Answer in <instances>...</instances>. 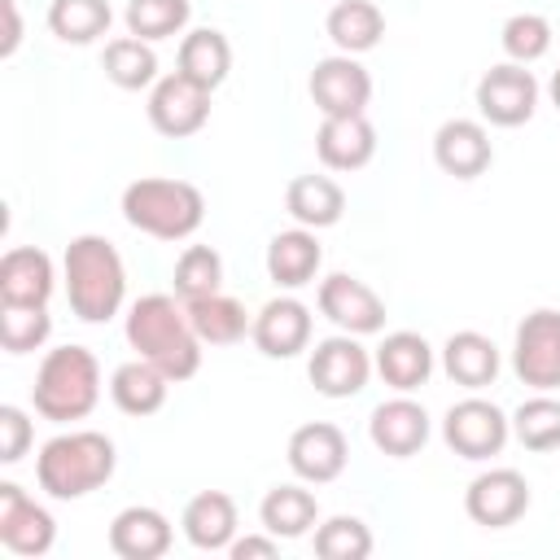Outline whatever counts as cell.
Masks as SVG:
<instances>
[{"label": "cell", "instance_id": "cell-31", "mask_svg": "<svg viewBox=\"0 0 560 560\" xmlns=\"http://www.w3.org/2000/svg\"><path fill=\"white\" fill-rule=\"evenodd\" d=\"M188 306V319H192V332L201 337V346H236L254 319L249 311L232 298V293H210V298H197V302H184Z\"/></svg>", "mask_w": 560, "mask_h": 560}, {"label": "cell", "instance_id": "cell-8", "mask_svg": "<svg viewBox=\"0 0 560 560\" xmlns=\"http://www.w3.org/2000/svg\"><path fill=\"white\" fill-rule=\"evenodd\" d=\"M372 354L354 332H332L324 341H315L311 359H306V376L315 385V394L324 398H354L368 376H372Z\"/></svg>", "mask_w": 560, "mask_h": 560}, {"label": "cell", "instance_id": "cell-24", "mask_svg": "<svg viewBox=\"0 0 560 560\" xmlns=\"http://www.w3.org/2000/svg\"><path fill=\"white\" fill-rule=\"evenodd\" d=\"M236 525H241V516H236V499L228 490L192 494L179 516V529L197 551H228L236 538Z\"/></svg>", "mask_w": 560, "mask_h": 560}, {"label": "cell", "instance_id": "cell-2", "mask_svg": "<svg viewBox=\"0 0 560 560\" xmlns=\"http://www.w3.org/2000/svg\"><path fill=\"white\" fill-rule=\"evenodd\" d=\"M61 284H66V302H70L74 319L105 324L127 302V267H122V254L114 249V241H105L96 232H83L61 254Z\"/></svg>", "mask_w": 560, "mask_h": 560}, {"label": "cell", "instance_id": "cell-3", "mask_svg": "<svg viewBox=\"0 0 560 560\" xmlns=\"http://www.w3.org/2000/svg\"><path fill=\"white\" fill-rule=\"evenodd\" d=\"M118 468V451L114 438L96 433V429H70L57 433L39 446L35 455V481L48 499H88L92 490H101Z\"/></svg>", "mask_w": 560, "mask_h": 560}, {"label": "cell", "instance_id": "cell-32", "mask_svg": "<svg viewBox=\"0 0 560 560\" xmlns=\"http://www.w3.org/2000/svg\"><path fill=\"white\" fill-rule=\"evenodd\" d=\"M101 66H105V79L122 92H140V88H153L162 74H158V52L149 39H136V35H118L105 44L101 52Z\"/></svg>", "mask_w": 560, "mask_h": 560}, {"label": "cell", "instance_id": "cell-35", "mask_svg": "<svg viewBox=\"0 0 560 560\" xmlns=\"http://www.w3.org/2000/svg\"><path fill=\"white\" fill-rule=\"evenodd\" d=\"M192 18V0H127L122 9V22H127V35L136 39H175Z\"/></svg>", "mask_w": 560, "mask_h": 560}, {"label": "cell", "instance_id": "cell-30", "mask_svg": "<svg viewBox=\"0 0 560 560\" xmlns=\"http://www.w3.org/2000/svg\"><path fill=\"white\" fill-rule=\"evenodd\" d=\"M324 31H328V39L337 44V52L359 57V52H372V48L381 44V35H385V13H381L372 0H337V4L328 9V18H324Z\"/></svg>", "mask_w": 560, "mask_h": 560}, {"label": "cell", "instance_id": "cell-43", "mask_svg": "<svg viewBox=\"0 0 560 560\" xmlns=\"http://www.w3.org/2000/svg\"><path fill=\"white\" fill-rule=\"evenodd\" d=\"M547 96H551V105H556V109H560V70H556V74H551V83H547Z\"/></svg>", "mask_w": 560, "mask_h": 560}, {"label": "cell", "instance_id": "cell-10", "mask_svg": "<svg viewBox=\"0 0 560 560\" xmlns=\"http://www.w3.org/2000/svg\"><path fill=\"white\" fill-rule=\"evenodd\" d=\"M52 542H57L52 512L35 503L18 481H0V547L22 560H39L52 551Z\"/></svg>", "mask_w": 560, "mask_h": 560}, {"label": "cell", "instance_id": "cell-7", "mask_svg": "<svg viewBox=\"0 0 560 560\" xmlns=\"http://www.w3.org/2000/svg\"><path fill=\"white\" fill-rule=\"evenodd\" d=\"M512 372L521 385L538 394L560 389V311L538 306L516 324L512 337Z\"/></svg>", "mask_w": 560, "mask_h": 560}, {"label": "cell", "instance_id": "cell-28", "mask_svg": "<svg viewBox=\"0 0 560 560\" xmlns=\"http://www.w3.org/2000/svg\"><path fill=\"white\" fill-rule=\"evenodd\" d=\"M258 521H262V529L276 534V538H306V534H315V525H319V503H315V494H311L306 486L284 481V486H271V490L262 494Z\"/></svg>", "mask_w": 560, "mask_h": 560}, {"label": "cell", "instance_id": "cell-23", "mask_svg": "<svg viewBox=\"0 0 560 560\" xmlns=\"http://www.w3.org/2000/svg\"><path fill=\"white\" fill-rule=\"evenodd\" d=\"M372 363H376V372H381V381L389 389L411 394L433 376V346L420 332L398 328V332H385V341L376 346Z\"/></svg>", "mask_w": 560, "mask_h": 560}, {"label": "cell", "instance_id": "cell-5", "mask_svg": "<svg viewBox=\"0 0 560 560\" xmlns=\"http://www.w3.org/2000/svg\"><path fill=\"white\" fill-rule=\"evenodd\" d=\"M122 219L153 241H188L206 223V197L188 179L144 175L122 188Z\"/></svg>", "mask_w": 560, "mask_h": 560}, {"label": "cell", "instance_id": "cell-17", "mask_svg": "<svg viewBox=\"0 0 560 560\" xmlns=\"http://www.w3.org/2000/svg\"><path fill=\"white\" fill-rule=\"evenodd\" d=\"M429 411L416 402V398H407V394H398V398H389V402H376L372 407V416H368V438H372V446L381 451V455H389V459H411V455H420L424 451V442H429Z\"/></svg>", "mask_w": 560, "mask_h": 560}, {"label": "cell", "instance_id": "cell-15", "mask_svg": "<svg viewBox=\"0 0 560 560\" xmlns=\"http://www.w3.org/2000/svg\"><path fill=\"white\" fill-rule=\"evenodd\" d=\"M289 468H293V477L298 481H306V486H328V481H337L341 472H346V464H350V442H346V433L337 429V424H328V420H311V424H298L293 433H289Z\"/></svg>", "mask_w": 560, "mask_h": 560}, {"label": "cell", "instance_id": "cell-16", "mask_svg": "<svg viewBox=\"0 0 560 560\" xmlns=\"http://www.w3.org/2000/svg\"><path fill=\"white\" fill-rule=\"evenodd\" d=\"M311 328H315L311 306L302 298H293V293H280V298H271L254 315L249 337H254L258 354H267V359H293V354L311 350Z\"/></svg>", "mask_w": 560, "mask_h": 560}, {"label": "cell", "instance_id": "cell-20", "mask_svg": "<svg viewBox=\"0 0 560 560\" xmlns=\"http://www.w3.org/2000/svg\"><path fill=\"white\" fill-rule=\"evenodd\" d=\"M175 542V525L166 512L149 503H131L109 521V551L118 560H162Z\"/></svg>", "mask_w": 560, "mask_h": 560}, {"label": "cell", "instance_id": "cell-41", "mask_svg": "<svg viewBox=\"0 0 560 560\" xmlns=\"http://www.w3.org/2000/svg\"><path fill=\"white\" fill-rule=\"evenodd\" d=\"M228 556L232 560H271V556H280V538L276 534H245V538H232V547H228Z\"/></svg>", "mask_w": 560, "mask_h": 560}, {"label": "cell", "instance_id": "cell-36", "mask_svg": "<svg viewBox=\"0 0 560 560\" xmlns=\"http://www.w3.org/2000/svg\"><path fill=\"white\" fill-rule=\"evenodd\" d=\"M372 529L363 516L337 512L328 521L315 525V556L319 560H368L372 556Z\"/></svg>", "mask_w": 560, "mask_h": 560}, {"label": "cell", "instance_id": "cell-1", "mask_svg": "<svg viewBox=\"0 0 560 560\" xmlns=\"http://www.w3.org/2000/svg\"><path fill=\"white\" fill-rule=\"evenodd\" d=\"M127 346L149 359L153 368H162L175 385L192 381L201 372V337L192 332L188 306L175 293H144L127 306Z\"/></svg>", "mask_w": 560, "mask_h": 560}, {"label": "cell", "instance_id": "cell-18", "mask_svg": "<svg viewBox=\"0 0 560 560\" xmlns=\"http://www.w3.org/2000/svg\"><path fill=\"white\" fill-rule=\"evenodd\" d=\"M433 162L451 179H477V175H486L490 162H494V144H490L486 122H477V118H446L433 131Z\"/></svg>", "mask_w": 560, "mask_h": 560}, {"label": "cell", "instance_id": "cell-27", "mask_svg": "<svg viewBox=\"0 0 560 560\" xmlns=\"http://www.w3.org/2000/svg\"><path fill=\"white\" fill-rule=\"evenodd\" d=\"M284 210L293 214V223H302L311 232L332 228L346 214V188L328 175H298L284 188Z\"/></svg>", "mask_w": 560, "mask_h": 560}, {"label": "cell", "instance_id": "cell-11", "mask_svg": "<svg viewBox=\"0 0 560 560\" xmlns=\"http://www.w3.org/2000/svg\"><path fill=\"white\" fill-rule=\"evenodd\" d=\"M144 109H149V122H153L158 136L188 140L210 122V92L175 70V74H162L149 88V105Z\"/></svg>", "mask_w": 560, "mask_h": 560}, {"label": "cell", "instance_id": "cell-29", "mask_svg": "<svg viewBox=\"0 0 560 560\" xmlns=\"http://www.w3.org/2000/svg\"><path fill=\"white\" fill-rule=\"evenodd\" d=\"M175 70H179L184 79L201 83L206 92H214V88L228 79V70H232V44H228V35L214 31V26H197V31H188V35L179 39Z\"/></svg>", "mask_w": 560, "mask_h": 560}, {"label": "cell", "instance_id": "cell-26", "mask_svg": "<svg viewBox=\"0 0 560 560\" xmlns=\"http://www.w3.org/2000/svg\"><path fill=\"white\" fill-rule=\"evenodd\" d=\"M442 372L464 389H486L499 376V346L477 328H459L442 346Z\"/></svg>", "mask_w": 560, "mask_h": 560}, {"label": "cell", "instance_id": "cell-39", "mask_svg": "<svg viewBox=\"0 0 560 560\" xmlns=\"http://www.w3.org/2000/svg\"><path fill=\"white\" fill-rule=\"evenodd\" d=\"M52 337L48 306H0V346L4 354H31Z\"/></svg>", "mask_w": 560, "mask_h": 560}, {"label": "cell", "instance_id": "cell-13", "mask_svg": "<svg viewBox=\"0 0 560 560\" xmlns=\"http://www.w3.org/2000/svg\"><path fill=\"white\" fill-rule=\"evenodd\" d=\"M319 315L328 324H337V332H354V337H372L385 328V302L372 284H363L359 276H346V271H332L319 280Z\"/></svg>", "mask_w": 560, "mask_h": 560}, {"label": "cell", "instance_id": "cell-19", "mask_svg": "<svg viewBox=\"0 0 560 560\" xmlns=\"http://www.w3.org/2000/svg\"><path fill=\"white\" fill-rule=\"evenodd\" d=\"M57 267L39 245H13L0 258V306H48Z\"/></svg>", "mask_w": 560, "mask_h": 560}, {"label": "cell", "instance_id": "cell-42", "mask_svg": "<svg viewBox=\"0 0 560 560\" xmlns=\"http://www.w3.org/2000/svg\"><path fill=\"white\" fill-rule=\"evenodd\" d=\"M22 44V18H18V0H4V39H0V57H13Z\"/></svg>", "mask_w": 560, "mask_h": 560}, {"label": "cell", "instance_id": "cell-37", "mask_svg": "<svg viewBox=\"0 0 560 560\" xmlns=\"http://www.w3.org/2000/svg\"><path fill=\"white\" fill-rule=\"evenodd\" d=\"M175 298L179 302H197V298H210L223 289V258L214 245H188L179 258H175Z\"/></svg>", "mask_w": 560, "mask_h": 560}, {"label": "cell", "instance_id": "cell-25", "mask_svg": "<svg viewBox=\"0 0 560 560\" xmlns=\"http://www.w3.org/2000/svg\"><path fill=\"white\" fill-rule=\"evenodd\" d=\"M171 385H175V381H171L162 368H153L149 359L136 354L131 363H118V368H114V376H109V398H114V407H118L122 416L144 420V416H153V411L166 407Z\"/></svg>", "mask_w": 560, "mask_h": 560}, {"label": "cell", "instance_id": "cell-22", "mask_svg": "<svg viewBox=\"0 0 560 560\" xmlns=\"http://www.w3.org/2000/svg\"><path fill=\"white\" fill-rule=\"evenodd\" d=\"M315 153L328 171H363L376 158V127L368 122V114L324 118L315 131Z\"/></svg>", "mask_w": 560, "mask_h": 560}, {"label": "cell", "instance_id": "cell-40", "mask_svg": "<svg viewBox=\"0 0 560 560\" xmlns=\"http://www.w3.org/2000/svg\"><path fill=\"white\" fill-rule=\"evenodd\" d=\"M31 442H35L31 416H26L22 407L4 402V407H0V464H18V459L31 451Z\"/></svg>", "mask_w": 560, "mask_h": 560}, {"label": "cell", "instance_id": "cell-34", "mask_svg": "<svg viewBox=\"0 0 560 560\" xmlns=\"http://www.w3.org/2000/svg\"><path fill=\"white\" fill-rule=\"evenodd\" d=\"M512 438L534 455L560 451V398L534 389V398H525L512 411Z\"/></svg>", "mask_w": 560, "mask_h": 560}, {"label": "cell", "instance_id": "cell-9", "mask_svg": "<svg viewBox=\"0 0 560 560\" xmlns=\"http://www.w3.org/2000/svg\"><path fill=\"white\" fill-rule=\"evenodd\" d=\"M538 109V79L516 61H499L477 79V114L490 127H521Z\"/></svg>", "mask_w": 560, "mask_h": 560}, {"label": "cell", "instance_id": "cell-38", "mask_svg": "<svg viewBox=\"0 0 560 560\" xmlns=\"http://www.w3.org/2000/svg\"><path fill=\"white\" fill-rule=\"evenodd\" d=\"M551 39L556 35H551V22L542 13H512L499 31V44H503L508 61H516V66H534L538 57H547Z\"/></svg>", "mask_w": 560, "mask_h": 560}, {"label": "cell", "instance_id": "cell-33", "mask_svg": "<svg viewBox=\"0 0 560 560\" xmlns=\"http://www.w3.org/2000/svg\"><path fill=\"white\" fill-rule=\"evenodd\" d=\"M114 9L109 0H52L48 4V31L61 44H96L101 35H109Z\"/></svg>", "mask_w": 560, "mask_h": 560}, {"label": "cell", "instance_id": "cell-21", "mask_svg": "<svg viewBox=\"0 0 560 560\" xmlns=\"http://www.w3.org/2000/svg\"><path fill=\"white\" fill-rule=\"evenodd\" d=\"M319 262H324V245L311 228H284L267 241V276L276 289L293 293V289H306L315 276H319Z\"/></svg>", "mask_w": 560, "mask_h": 560}, {"label": "cell", "instance_id": "cell-6", "mask_svg": "<svg viewBox=\"0 0 560 560\" xmlns=\"http://www.w3.org/2000/svg\"><path fill=\"white\" fill-rule=\"evenodd\" d=\"M512 438V416L503 407H494L490 398H459L446 407L442 416V442L459 455V459H494Z\"/></svg>", "mask_w": 560, "mask_h": 560}, {"label": "cell", "instance_id": "cell-14", "mask_svg": "<svg viewBox=\"0 0 560 560\" xmlns=\"http://www.w3.org/2000/svg\"><path fill=\"white\" fill-rule=\"evenodd\" d=\"M306 92L315 101V109L324 118H341V114H363L368 101H372V74L359 66V57L350 52H332V57H319L311 79H306Z\"/></svg>", "mask_w": 560, "mask_h": 560}, {"label": "cell", "instance_id": "cell-4", "mask_svg": "<svg viewBox=\"0 0 560 560\" xmlns=\"http://www.w3.org/2000/svg\"><path fill=\"white\" fill-rule=\"evenodd\" d=\"M31 402L52 424L88 420L101 402V363L88 346H57L39 359Z\"/></svg>", "mask_w": 560, "mask_h": 560}, {"label": "cell", "instance_id": "cell-12", "mask_svg": "<svg viewBox=\"0 0 560 560\" xmlns=\"http://www.w3.org/2000/svg\"><path fill=\"white\" fill-rule=\"evenodd\" d=\"M464 512L481 529H508L529 512V481L516 468H486L464 490Z\"/></svg>", "mask_w": 560, "mask_h": 560}]
</instances>
